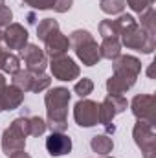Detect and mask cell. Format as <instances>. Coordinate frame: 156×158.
<instances>
[{
    "label": "cell",
    "mask_w": 156,
    "mask_h": 158,
    "mask_svg": "<svg viewBox=\"0 0 156 158\" xmlns=\"http://www.w3.org/2000/svg\"><path fill=\"white\" fill-rule=\"evenodd\" d=\"M0 2H2V0H0Z\"/></svg>",
    "instance_id": "22"
},
{
    "label": "cell",
    "mask_w": 156,
    "mask_h": 158,
    "mask_svg": "<svg viewBox=\"0 0 156 158\" xmlns=\"http://www.w3.org/2000/svg\"><path fill=\"white\" fill-rule=\"evenodd\" d=\"M22 101V90H18L17 86H11V88H6L4 94L0 96V107L2 109H15L17 105H20Z\"/></svg>",
    "instance_id": "10"
},
{
    "label": "cell",
    "mask_w": 156,
    "mask_h": 158,
    "mask_svg": "<svg viewBox=\"0 0 156 158\" xmlns=\"http://www.w3.org/2000/svg\"><path fill=\"white\" fill-rule=\"evenodd\" d=\"M0 68H4L6 72H17L18 68V59L11 53H6L0 50Z\"/></svg>",
    "instance_id": "11"
},
{
    "label": "cell",
    "mask_w": 156,
    "mask_h": 158,
    "mask_svg": "<svg viewBox=\"0 0 156 158\" xmlns=\"http://www.w3.org/2000/svg\"><path fill=\"white\" fill-rule=\"evenodd\" d=\"M72 42L76 46L77 55L83 59L84 64L92 66L97 59H99V52H97V44L92 40L88 31H76L72 35Z\"/></svg>",
    "instance_id": "3"
},
{
    "label": "cell",
    "mask_w": 156,
    "mask_h": 158,
    "mask_svg": "<svg viewBox=\"0 0 156 158\" xmlns=\"http://www.w3.org/2000/svg\"><path fill=\"white\" fill-rule=\"evenodd\" d=\"M92 149L96 153H101V155H107L110 149H112V140L107 138V136H96L92 140Z\"/></svg>",
    "instance_id": "12"
},
{
    "label": "cell",
    "mask_w": 156,
    "mask_h": 158,
    "mask_svg": "<svg viewBox=\"0 0 156 158\" xmlns=\"http://www.w3.org/2000/svg\"><path fill=\"white\" fill-rule=\"evenodd\" d=\"M99 107L92 101H79L76 105V119L81 127H92L97 123Z\"/></svg>",
    "instance_id": "4"
},
{
    "label": "cell",
    "mask_w": 156,
    "mask_h": 158,
    "mask_svg": "<svg viewBox=\"0 0 156 158\" xmlns=\"http://www.w3.org/2000/svg\"><path fill=\"white\" fill-rule=\"evenodd\" d=\"M51 70H53V76L59 77L61 81H70V79L77 77L79 74V68L74 64L70 57H53Z\"/></svg>",
    "instance_id": "5"
},
{
    "label": "cell",
    "mask_w": 156,
    "mask_h": 158,
    "mask_svg": "<svg viewBox=\"0 0 156 158\" xmlns=\"http://www.w3.org/2000/svg\"><path fill=\"white\" fill-rule=\"evenodd\" d=\"M28 123H30V132H31V134H35V136L42 134V132H44V129H46V123H44L40 118H31Z\"/></svg>",
    "instance_id": "15"
},
{
    "label": "cell",
    "mask_w": 156,
    "mask_h": 158,
    "mask_svg": "<svg viewBox=\"0 0 156 158\" xmlns=\"http://www.w3.org/2000/svg\"><path fill=\"white\" fill-rule=\"evenodd\" d=\"M123 7V0H103L101 2V9L107 13H117Z\"/></svg>",
    "instance_id": "14"
},
{
    "label": "cell",
    "mask_w": 156,
    "mask_h": 158,
    "mask_svg": "<svg viewBox=\"0 0 156 158\" xmlns=\"http://www.w3.org/2000/svg\"><path fill=\"white\" fill-rule=\"evenodd\" d=\"M70 4H72V0H57L53 7L57 11H66V9H70Z\"/></svg>",
    "instance_id": "18"
},
{
    "label": "cell",
    "mask_w": 156,
    "mask_h": 158,
    "mask_svg": "<svg viewBox=\"0 0 156 158\" xmlns=\"http://www.w3.org/2000/svg\"><path fill=\"white\" fill-rule=\"evenodd\" d=\"M68 101H70V92L66 88H55L46 96L50 127L53 131H64L66 129V107H68Z\"/></svg>",
    "instance_id": "1"
},
{
    "label": "cell",
    "mask_w": 156,
    "mask_h": 158,
    "mask_svg": "<svg viewBox=\"0 0 156 158\" xmlns=\"http://www.w3.org/2000/svg\"><path fill=\"white\" fill-rule=\"evenodd\" d=\"M90 90H92V81H90V79H83L81 83L76 85V92H77L81 98H83V96H88Z\"/></svg>",
    "instance_id": "16"
},
{
    "label": "cell",
    "mask_w": 156,
    "mask_h": 158,
    "mask_svg": "<svg viewBox=\"0 0 156 158\" xmlns=\"http://www.w3.org/2000/svg\"><path fill=\"white\" fill-rule=\"evenodd\" d=\"M26 132H30V123L28 119H17L13 121V125L4 132V140H2V147L6 151V155H15V151L24 149V136Z\"/></svg>",
    "instance_id": "2"
},
{
    "label": "cell",
    "mask_w": 156,
    "mask_h": 158,
    "mask_svg": "<svg viewBox=\"0 0 156 158\" xmlns=\"http://www.w3.org/2000/svg\"><path fill=\"white\" fill-rule=\"evenodd\" d=\"M11 158H30V156L24 155V153H18V155H11Z\"/></svg>",
    "instance_id": "20"
},
{
    "label": "cell",
    "mask_w": 156,
    "mask_h": 158,
    "mask_svg": "<svg viewBox=\"0 0 156 158\" xmlns=\"http://www.w3.org/2000/svg\"><path fill=\"white\" fill-rule=\"evenodd\" d=\"M22 57H24V61L28 63L30 70H33V72H42L46 61H44L42 52H40L37 46H28V48L22 52Z\"/></svg>",
    "instance_id": "7"
},
{
    "label": "cell",
    "mask_w": 156,
    "mask_h": 158,
    "mask_svg": "<svg viewBox=\"0 0 156 158\" xmlns=\"http://www.w3.org/2000/svg\"><path fill=\"white\" fill-rule=\"evenodd\" d=\"M0 39H2V33H0Z\"/></svg>",
    "instance_id": "21"
},
{
    "label": "cell",
    "mask_w": 156,
    "mask_h": 158,
    "mask_svg": "<svg viewBox=\"0 0 156 158\" xmlns=\"http://www.w3.org/2000/svg\"><path fill=\"white\" fill-rule=\"evenodd\" d=\"M46 46H48V53L51 57H59L66 52L68 48V39H64L59 31H53L50 37H46Z\"/></svg>",
    "instance_id": "9"
},
{
    "label": "cell",
    "mask_w": 156,
    "mask_h": 158,
    "mask_svg": "<svg viewBox=\"0 0 156 158\" xmlns=\"http://www.w3.org/2000/svg\"><path fill=\"white\" fill-rule=\"evenodd\" d=\"M11 20V11L6 6H0V24H9Z\"/></svg>",
    "instance_id": "17"
},
{
    "label": "cell",
    "mask_w": 156,
    "mask_h": 158,
    "mask_svg": "<svg viewBox=\"0 0 156 158\" xmlns=\"http://www.w3.org/2000/svg\"><path fill=\"white\" fill-rule=\"evenodd\" d=\"M6 40H7V44H9V48H22L24 44H26V40H28V31L22 28V26H18V24H13V26H9L7 28V31H6Z\"/></svg>",
    "instance_id": "8"
},
{
    "label": "cell",
    "mask_w": 156,
    "mask_h": 158,
    "mask_svg": "<svg viewBox=\"0 0 156 158\" xmlns=\"http://www.w3.org/2000/svg\"><path fill=\"white\" fill-rule=\"evenodd\" d=\"M46 149L51 156H63V155H68L70 149H72V140L64 134H57L53 132L48 140H46Z\"/></svg>",
    "instance_id": "6"
},
{
    "label": "cell",
    "mask_w": 156,
    "mask_h": 158,
    "mask_svg": "<svg viewBox=\"0 0 156 158\" xmlns=\"http://www.w3.org/2000/svg\"><path fill=\"white\" fill-rule=\"evenodd\" d=\"M37 31H39V37L44 40L46 37H50L53 31H57V22H53V20H50V19H46V20L39 26V30H37Z\"/></svg>",
    "instance_id": "13"
},
{
    "label": "cell",
    "mask_w": 156,
    "mask_h": 158,
    "mask_svg": "<svg viewBox=\"0 0 156 158\" xmlns=\"http://www.w3.org/2000/svg\"><path fill=\"white\" fill-rule=\"evenodd\" d=\"M4 90H6V81H4V77L0 76V96L4 94Z\"/></svg>",
    "instance_id": "19"
}]
</instances>
